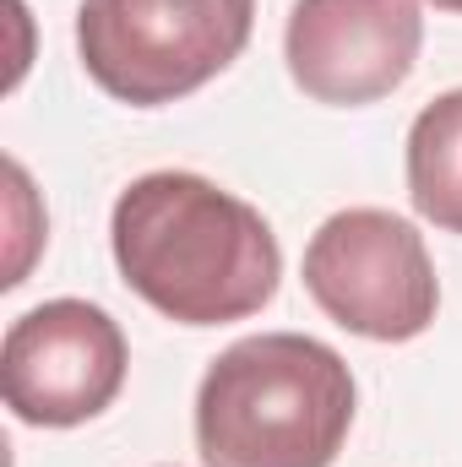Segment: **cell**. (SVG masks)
<instances>
[{
  "instance_id": "6da1fadb",
  "label": "cell",
  "mask_w": 462,
  "mask_h": 467,
  "mask_svg": "<svg viewBox=\"0 0 462 467\" xmlns=\"http://www.w3.org/2000/svg\"><path fill=\"white\" fill-rule=\"evenodd\" d=\"M110 250L125 288L180 327H229L272 305L283 250L272 223L207 174L158 169L120 191Z\"/></svg>"
},
{
  "instance_id": "7a4b0ae2",
  "label": "cell",
  "mask_w": 462,
  "mask_h": 467,
  "mask_svg": "<svg viewBox=\"0 0 462 467\" xmlns=\"http://www.w3.org/2000/svg\"><path fill=\"white\" fill-rule=\"evenodd\" d=\"M359 386L338 348L305 332H256L218 353L196 386L207 467H332Z\"/></svg>"
},
{
  "instance_id": "3957f363",
  "label": "cell",
  "mask_w": 462,
  "mask_h": 467,
  "mask_svg": "<svg viewBox=\"0 0 462 467\" xmlns=\"http://www.w3.org/2000/svg\"><path fill=\"white\" fill-rule=\"evenodd\" d=\"M256 0H82V71L131 109H163L202 93L245 55Z\"/></svg>"
},
{
  "instance_id": "277c9868",
  "label": "cell",
  "mask_w": 462,
  "mask_h": 467,
  "mask_svg": "<svg viewBox=\"0 0 462 467\" xmlns=\"http://www.w3.org/2000/svg\"><path fill=\"white\" fill-rule=\"evenodd\" d=\"M305 288L327 321L364 343H414L441 310L425 234L386 207H343L310 234Z\"/></svg>"
},
{
  "instance_id": "5b68a950",
  "label": "cell",
  "mask_w": 462,
  "mask_h": 467,
  "mask_svg": "<svg viewBox=\"0 0 462 467\" xmlns=\"http://www.w3.org/2000/svg\"><path fill=\"white\" fill-rule=\"evenodd\" d=\"M131 348L104 305L44 299L5 327L0 386L5 408L33 430H77L99 419L125 386Z\"/></svg>"
},
{
  "instance_id": "8992f818",
  "label": "cell",
  "mask_w": 462,
  "mask_h": 467,
  "mask_svg": "<svg viewBox=\"0 0 462 467\" xmlns=\"http://www.w3.org/2000/svg\"><path fill=\"white\" fill-rule=\"evenodd\" d=\"M425 49L419 0H294L283 60L305 99L364 109L392 99Z\"/></svg>"
},
{
  "instance_id": "52a82bcc",
  "label": "cell",
  "mask_w": 462,
  "mask_h": 467,
  "mask_svg": "<svg viewBox=\"0 0 462 467\" xmlns=\"http://www.w3.org/2000/svg\"><path fill=\"white\" fill-rule=\"evenodd\" d=\"M408 202L425 223L462 234V88L430 99L408 125Z\"/></svg>"
},
{
  "instance_id": "ba28073f",
  "label": "cell",
  "mask_w": 462,
  "mask_h": 467,
  "mask_svg": "<svg viewBox=\"0 0 462 467\" xmlns=\"http://www.w3.org/2000/svg\"><path fill=\"white\" fill-rule=\"evenodd\" d=\"M425 5H436V11H457L462 16V0H425Z\"/></svg>"
}]
</instances>
